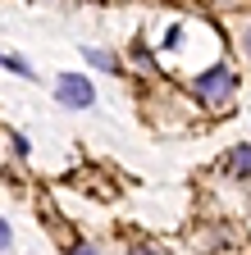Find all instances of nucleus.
<instances>
[{"label":"nucleus","instance_id":"f03ea898","mask_svg":"<svg viewBox=\"0 0 251 255\" xmlns=\"http://www.w3.org/2000/svg\"><path fill=\"white\" fill-rule=\"evenodd\" d=\"M55 96H59V101H64V105H78V110H87L91 101H96V91H91V82H87V78H78V73L59 78Z\"/></svg>","mask_w":251,"mask_h":255},{"label":"nucleus","instance_id":"39448f33","mask_svg":"<svg viewBox=\"0 0 251 255\" xmlns=\"http://www.w3.org/2000/svg\"><path fill=\"white\" fill-rule=\"evenodd\" d=\"M128 255H160V251H155V246H133Z\"/></svg>","mask_w":251,"mask_h":255},{"label":"nucleus","instance_id":"f257e3e1","mask_svg":"<svg viewBox=\"0 0 251 255\" xmlns=\"http://www.w3.org/2000/svg\"><path fill=\"white\" fill-rule=\"evenodd\" d=\"M233 87H238V78L224 69V64H219V69H210V73L197 82V91H201V101H206V105H224L229 96H233Z\"/></svg>","mask_w":251,"mask_h":255},{"label":"nucleus","instance_id":"423d86ee","mask_svg":"<svg viewBox=\"0 0 251 255\" xmlns=\"http://www.w3.org/2000/svg\"><path fill=\"white\" fill-rule=\"evenodd\" d=\"M0 246H9V228H5V223H0Z\"/></svg>","mask_w":251,"mask_h":255},{"label":"nucleus","instance_id":"0eeeda50","mask_svg":"<svg viewBox=\"0 0 251 255\" xmlns=\"http://www.w3.org/2000/svg\"><path fill=\"white\" fill-rule=\"evenodd\" d=\"M73 255H96V251H91V246H73Z\"/></svg>","mask_w":251,"mask_h":255},{"label":"nucleus","instance_id":"6e6552de","mask_svg":"<svg viewBox=\"0 0 251 255\" xmlns=\"http://www.w3.org/2000/svg\"><path fill=\"white\" fill-rule=\"evenodd\" d=\"M247 59H251V32H247Z\"/></svg>","mask_w":251,"mask_h":255},{"label":"nucleus","instance_id":"20e7f679","mask_svg":"<svg viewBox=\"0 0 251 255\" xmlns=\"http://www.w3.org/2000/svg\"><path fill=\"white\" fill-rule=\"evenodd\" d=\"M87 59L96 64V69H114V55H105V50H87Z\"/></svg>","mask_w":251,"mask_h":255},{"label":"nucleus","instance_id":"7ed1b4c3","mask_svg":"<svg viewBox=\"0 0 251 255\" xmlns=\"http://www.w3.org/2000/svg\"><path fill=\"white\" fill-rule=\"evenodd\" d=\"M229 169H233L238 178H251V146H233V155H229Z\"/></svg>","mask_w":251,"mask_h":255}]
</instances>
